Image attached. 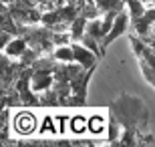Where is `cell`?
<instances>
[{"label": "cell", "instance_id": "obj_7", "mask_svg": "<svg viewBox=\"0 0 155 147\" xmlns=\"http://www.w3.org/2000/svg\"><path fill=\"white\" fill-rule=\"evenodd\" d=\"M119 127H121V123H119V121H117V117H115V115H111L109 113V141L111 143H119Z\"/></svg>", "mask_w": 155, "mask_h": 147}, {"label": "cell", "instance_id": "obj_2", "mask_svg": "<svg viewBox=\"0 0 155 147\" xmlns=\"http://www.w3.org/2000/svg\"><path fill=\"white\" fill-rule=\"evenodd\" d=\"M129 22H131V14L129 12H121L119 16L115 18V22H113V26H111V30H109V34L105 36L103 40H101V48H103V52H105V48L113 42V40L117 38V36H121V34L127 30V26H129Z\"/></svg>", "mask_w": 155, "mask_h": 147}, {"label": "cell", "instance_id": "obj_6", "mask_svg": "<svg viewBox=\"0 0 155 147\" xmlns=\"http://www.w3.org/2000/svg\"><path fill=\"white\" fill-rule=\"evenodd\" d=\"M87 22H89V18L83 16V14H79V16L73 20V24H71V36H73V42H81V38H83V34H85L87 30Z\"/></svg>", "mask_w": 155, "mask_h": 147}, {"label": "cell", "instance_id": "obj_8", "mask_svg": "<svg viewBox=\"0 0 155 147\" xmlns=\"http://www.w3.org/2000/svg\"><path fill=\"white\" fill-rule=\"evenodd\" d=\"M149 2H151V6H155V0H149Z\"/></svg>", "mask_w": 155, "mask_h": 147}, {"label": "cell", "instance_id": "obj_1", "mask_svg": "<svg viewBox=\"0 0 155 147\" xmlns=\"http://www.w3.org/2000/svg\"><path fill=\"white\" fill-rule=\"evenodd\" d=\"M109 113L115 115L123 127L119 145H139V135L149 129V111L139 97L123 95L109 105Z\"/></svg>", "mask_w": 155, "mask_h": 147}, {"label": "cell", "instance_id": "obj_3", "mask_svg": "<svg viewBox=\"0 0 155 147\" xmlns=\"http://www.w3.org/2000/svg\"><path fill=\"white\" fill-rule=\"evenodd\" d=\"M71 46H73V57H75V62H81L85 68L97 67L99 57L91 51V48H87L85 45H77V42H71Z\"/></svg>", "mask_w": 155, "mask_h": 147}, {"label": "cell", "instance_id": "obj_5", "mask_svg": "<svg viewBox=\"0 0 155 147\" xmlns=\"http://www.w3.org/2000/svg\"><path fill=\"white\" fill-rule=\"evenodd\" d=\"M95 4L99 6L101 14H107V12H115V14H121L125 10L127 2L125 0H95Z\"/></svg>", "mask_w": 155, "mask_h": 147}, {"label": "cell", "instance_id": "obj_4", "mask_svg": "<svg viewBox=\"0 0 155 147\" xmlns=\"http://www.w3.org/2000/svg\"><path fill=\"white\" fill-rule=\"evenodd\" d=\"M26 48H28V42H26L22 36H14V38L4 46V52L8 57H18L20 58L24 52H26Z\"/></svg>", "mask_w": 155, "mask_h": 147}]
</instances>
